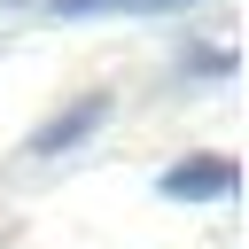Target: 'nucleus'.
<instances>
[{"mask_svg": "<svg viewBox=\"0 0 249 249\" xmlns=\"http://www.w3.org/2000/svg\"><path fill=\"white\" fill-rule=\"evenodd\" d=\"M156 187H163L171 202H218V195L233 187V156H187V163H171Z\"/></svg>", "mask_w": 249, "mask_h": 249, "instance_id": "obj_1", "label": "nucleus"}, {"mask_svg": "<svg viewBox=\"0 0 249 249\" xmlns=\"http://www.w3.org/2000/svg\"><path fill=\"white\" fill-rule=\"evenodd\" d=\"M101 109H109V93H86V101H78L70 117H54V124H47L31 148H39V156H54V148H78V140L93 132V117H101Z\"/></svg>", "mask_w": 249, "mask_h": 249, "instance_id": "obj_2", "label": "nucleus"}, {"mask_svg": "<svg viewBox=\"0 0 249 249\" xmlns=\"http://www.w3.org/2000/svg\"><path fill=\"white\" fill-rule=\"evenodd\" d=\"M101 8H171V0H54V16H101Z\"/></svg>", "mask_w": 249, "mask_h": 249, "instance_id": "obj_3", "label": "nucleus"}]
</instances>
